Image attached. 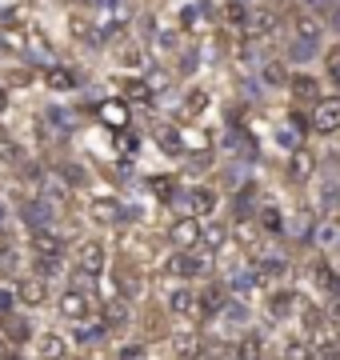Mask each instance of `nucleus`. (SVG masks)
Returning <instances> with one entry per match:
<instances>
[{
	"mask_svg": "<svg viewBox=\"0 0 340 360\" xmlns=\"http://www.w3.org/2000/svg\"><path fill=\"white\" fill-rule=\"evenodd\" d=\"M152 141H157L160 153L172 156V160H181L184 148H188V144H184V132L176 129V124H157V129H152Z\"/></svg>",
	"mask_w": 340,
	"mask_h": 360,
	"instance_id": "nucleus-19",
	"label": "nucleus"
},
{
	"mask_svg": "<svg viewBox=\"0 0 340 360\" xmlns=\"http://www.w3.org/2000/svg\"><path fill=\"white\" fill-rule=\"evenodd\" d=\"M261 84H268V89H288V65L285 60H264L261 65Z\"/></svg>",
	"mask_w": 340,
	"mask_h": 360,
	"instance_id": "nucleus-27",
	"label": "nucleus"
},
{
	"mask_svg": "<svg viewBox=\"0 0 340 360\" xmlns=\"http://www.w3.org/2000/svg\"><path fill=\"white\" fill-rule=\"evenodd\" d=\"M32 80H37V72H32V68H4V77H0V89H8V92H20V89H28V84H32Z\"/></svg>",
	"mask_w": 340,
	"mask_h": 360,
	"instance_id": "nucleus-32",
	"label": "nucleus"
},
{
	"mask_svg": "<svg viewBox=\"0 0 340 360\" xmlns=\"http://www.w3.org/2000/svg\"><path fill=\"white\" fill-rule=\"evenodd\" d=\"M40 84L48 92H56V96H68V92L80 89V77L68 65H44L40 68Z\"/></svg>",
	"mask_w": 340,
	"mask_h": 360,
	"instance_id": "nucleus-12",
	"label": "nucleus"
},
{
	"mask_svg": "<svg viewBox=\"0 0 340 360\" xmlns=\"http://www.w3.org/2000/svg\"><path fill=\"white\" fill-rule=\"evenodd\" d=\"M56 316L72 328V324H84L96 316V296L89 288H77V284H68L65 292L56 296Z\"/></svg>",
	"mask_w": 340,
	"mask_h": 360,
	"instance_id": "nucleus-2",
	"label": "nucleus"
},
{
	"mask_svg": "<svg viewBox=\"0 0 340 360\" xmlns=\"http://www.w3.org/2000/svg\"><path fill=\"white\" fill-rule=\"evenodd\" d=\"M252 220H256V229H261V232H273V236L285 232V217H280V208H276V205H264Z\"/></svg>",
	"mask_w": 340,
	"mask_h": 360,
	"instance_id": "nucleus-33",
	"label": "nucleus"
},
{
	"mask_svg": "<svg viewBox=\"0 0 340 360\" xmlns=\"http://www.w3.org/2000/svg\"><path fill=\"white\" fill-rule=\"evenodd\" d=\"M72 269L84 272L89 281H100L108 272V245L100 236H89V240H80L77 245V257H72Z\"/></svg>",
	"mask_w": 340,
	"mask_h": 360,
	"instance_id": "nucleus-3",
	"label": "nucleus"
},
{
	"mask_svg": "<svg viewBox=\"0 0 340 360\" xmlns=\"http://www.w3.org/2000/svg\"><path fill=\"white\" fill-rule=\"evenodd\" d=\"M224 304H228V288L224 284H209V288L197 292V316H204V321H216Z\"/></svg>",
	"mask_w": 340,
	"mask_h": 360,
	"instance_id": "nucleus-17",
	"label": "nucleus"
},
{
	"mask_svg": "<svg viewBox=\"0 0 340 360\" xmlns=\"http://www.w3.org/2000/svg\"><path fill=\"white\" fill-rule=\"evenodd\" d=\"M117 360H148V348L140 340H132V345H120L117 348Z\"/></svg>",
	"mask_w": 340,
	"mask_h": 360,
	"instance_id": "nucleus-43",
	"label": "nucleus"
},
{
	"mask_svg": "<svg viewBox=\"0 0 340 360\" xmlns=\"http://www.w3.org/2000/svg\"><path fill=\"white\" fill-rule=\"evenodd\" d=\"M65 336H68V345L80 348V352H96V348L108 340V328L92 316V321H84V324H72V333H65Z\"/></svg>",
	"mask_w": 340,
	"mask_h": 360,
	"instance_id": "nucleus-11",
	"label": "nucleus"
},
{
	"mask_svg": "<svg viewBox=\"0 0 340 360\" xmlns=\"http://www.w3.org/2000/svg\"><path fill=\"white\" fill-rule=\"evenodd\" d=\"M204 168H212V153H209V148H200L197 156H188V172H204Z\"/></svg>",
	"mask_w": 340,
	"mask_h": 360,
	"instance_id": "nucleus-44",
	"label": "nucleus"
},
{
	"mask_svg": "<svg viewBox=\"0 0 340 360\" xmlns=\"http://www.w3.org/2000/svg\"><path fill=\"white\" fill-rule=\"evenodd\" d=\"M8 112H13V92L0 89V116H8Z\"/></svg>",
	"mask_w": 340,
	"mask_h": 360,
	"instance_id": "nucleus-45",
	"label": "nucleus"
},
{
	"mask_svg": "<svg viewBox=\"0 0 340 360\" xmlns=\"http://www.w3.org/2000/svg\"><path fill=\"white\" fill-rule=\"evenodd\" d=\"M148 193L157 196V200H164V205H172L181 196V184H176V176H152L148 180Z\"/></svg>",
	"mask_w": 340,
	"mask_h": 360,
	"instance_id": "nucleus-34",
	"label": "nucleus"
},
{
	"mask_svg": "<svg viewBox=\"0 0 340 360\" xmlns=\"http://www.w3.org/2000/svg\"><path fill=\"white\" fill-rule=\"evenodd\" d=\"M276 28H280V20H276L273 8H249V20H244V32L249 37L264 40V37H273Z\"/></svg>",
	"mask_w": 340,
	"mask_h": 360,
	"instance_id": "nucleus-21",
	"label": "nucleus"
},
{
	"mask_svg": "<svg viewBox=\"0 0 340 360\" xmlns=\"http://www.w3.org/2000/svg\"><path fill=\"white\" fill-rule=\"evenodd\" d=\"M313 284H316V288H325V292H332L336 272H332V264H328V260H316V264H313Z\"/></svg>",
	"mask_w": 340,
	"mask_h": 360,
	"instance_id": "nucleus-37",
	"label": "nucleus"
},
{
	"mask_svg": "<svg viewBox=\"0 0 340 360\" xmlns=\"http://www.w3.org/2000/svg\"><path fill=\"white\" fill-rule=\"evenodd\" d=\"M212 264L216 260L209 257V252H169L164 257V264H160V272L164 276H172L176 284H192V281H204V276H212Z\"/></svg>",
	"mask_w": 340,
	"mask_h": 360,
	"instance_id": "nucleus-1",
	"label": "nucleus"
},
{
	"mask_svg": "<svg viewBox=\"0 0 340 360\" xmlns=\"http://www.w3.org/2000/svg\"><path fill=\"white\" fill-rule=\"evenodd\" d=\"M236 360H264V336L261 333H244L236 340Z\"/></svg>",
	"mask_w": 340,
	"mask_h": 360,
	"instance_id": "nucleus-29",
	"label": "nucleus"
},
{
	"mask_svg": "<svg viewBox=\"0 0 340 360\" xmlns=\"http://www.w3.org/2000/svg\"><path fill=\"white\" fill-rule=\"evenodd\" d=\"M172 205L181 208L184 217L204 220V217H212V212H216V205H221V193H216V188H209V184H192V188H188V193H181Z\"/></svg>",
	"mask_w": 340,
	"mask_h": 360,
	"instance_id": "nucleus-5",
	"label": "nucleus"
},
{
	"mask_svg": "<svg viewBox=\"0 0 340 360\" xmlns=\"http://www.w3.org/2000/svg\"><path fill=\"white\" fill-rule=\"evenodd\" d=\"M117 65L129 68V72H140V68L148 65V56H144L140 44H120V49H117Z\"/></svg>",
	"mask_w": 340,
	"mask_h": 360,
	"instance_id": "nucleus-31",
	"label": "nucleus"
},
{
	"mask_svg": "<svg viewBox=\"0 0 340 360\" xmlns=\"http://www.w3.org/2000/svg\"><path fill=\"white\" fill-rule=\"evenodd\" d=\"M200 236H204V220L176 217L172 220V229H169V245H172V252H197Z\"/></svg>",
	"mask_w": 340,
	"mask_h": 360,
	"instance_id": "nucleus-8",
	"label": "nucleus"
},
{
	"mask_svg": "<svg viewBox=\"0 0 340 360\" xmlns=\"http://www.w3.org/2000/svg\"><path fill=\"white\" fill-rule=\"evenodd\" d=\"M292 309H296V292H292V288H276V292L268 296V321H285Z\"/></svg>",
	"mask_w": 340,
	"mask_h": 360,
	"instance_id": "nucleus-26",
	"label": "nucleus"
},
{
	"mask_svg": "<svg viewBox=\"0 0 340 360\" xmlns=\"http://www.w3.org/2000/svg\"><path fill=\"white\" fill-rule=\"evenodd\" d=\"M28 272H32V276H40L44 284H53V281H60V272H65V260H60V257H32Z\"/></svg>",
	"mask_w": 340,
	"mask_h": 360,
	"instance_id": "nucleus-25",
	"label": "nucleus"
},
{
	"mask_svg": "<svg viewBox=\"0 0 340 360\" xmlns=\"http://www.w3.org/2000/svg\"><path fill=\"white\" fill-rule=\"evenodd\" d=\"M280 360H316L313 340H304V336H292V340H285V356H280Z\"/></svg>",
	"mask_w": 340,
	"mask_h": 360,
	"instance_id": "nucleus-35",
	"label": "nucleus"
},
{
	"mask_svg": "<svg viewBox=\"0 0 340 360\" xmlns=\"http://www.w3.org/2000/svg\"><path fill=\"white\" fill-rule=\"evenodd\" d=\"M301 316H304V328H308V333H320V328L328 324V312L325 309H304Z\"/></svg>",
	"mask_w": 340,
	"mask_h": 360,
	"instance_id": "nucleus-42",
	"label": "nucleus"
},
{
	"mask_svg": "<svg viewBox=\"0 0 340 360\" xmlns=\"http://www.w3.org/2000/svg\"><path fill=\"white\" fill-rule=\"evenodd\" d=\"M172 356L176 360H204V336L192 333V328H181V333H172Z\"/></svg>",
	"mask_w": 340,
	"mask_h": 360,
	"instance_id": "nucleus-16",
	"label": "nucleus"
},
{
	"mask_svg": "<svg viewBox=\"0 0 340 360\" xmlns=\"http://www.w3.org/2000/svg\"><path fill=\"white\" fill-rule=\"evenodd\" d=\"M244 20H249V4H240V0H228V4H224V25L244 28Z\"/></svg>",
	"mask_w": 340,
	"mask_h": 360,
	"instance_id": "nucleus-39",
	"label": "nucleus"
},
{
	"mask_svg": "<svg viewBox=\"0 0 340 360\" xmlns=\"http://www.w3.org/2000/svg\"><path fill=\"white\" fill-rule=\"evenodd\" d=\"M316 168H320V160H316V153L308 144H301V148L288 153V180H292V184H308V180L316 176Z\"/></svg>",
	"mask_w": 340,
	"mask_h": 360,
	"instance_id": "nucleus-13",
	"label": "nucleus"
},
{
	"mask_svg": "<svg viewBox=\"0 0 340 360\" xmlns=\"http://www.w3.org/2000/svg\"><path fill=\"white\" fill-rule=\"evenodd\" d=\"M16 284V304H20V312H40L44 304H48V296H53V284H44L40 276H32V272H20V276H13Z\"/></svg>",
	"mask_w": 340,
	"mask_h": 360,
	"instance_id": "nucleus-4",
	"label": "nucleus"
},
{
	"mask_svg": "<svg viewBox=\"0 0 340 360\" xmlns=\"http://www.w3.org/2000/svg\"><path fill=\"white\" fill-rule=\"evenodd\" d=\"M308 236H313L316 248H340V220L336 217H325L313 232H308Z\"/></svg>",
	"mask_w": 340,
	"mask_h": 360,
	"instance_id": "nucleus-24",
	"label": "nucleus"
},
{
	"mask_svg": "<svg viewBox=\"0 0 340 360\" xmlns=\"http://www.w3.org/2000/svg\"><path fill=\"white\" fill-rule=\"evenodd\" d=\"M8 352H13V348H8V345H4V340H0V360L8 356Z\"/></svg>",
	"mask_w": 340,
	"mask_h": 360,
	"instance_id": "nucleus-48",
	"label": "nucleus"
},
{
	"mask_svg": "<svg viewBox=\"0 0 340 360\" xmlns=\"http://www.w3.org/2000/svg\"><path fill=\"white\" fill-rule=\"evenodd\" d=\"M28 348H32V360H72V345L60 328H37Z\"/></svg>",
	"mask_w": 340,
	"mask_h": 360,
	"instance_id": "nucleus-6",
	"label": "nucleus"
},
{
	"mask_svg": "<svg viewBox=\"0 0 340 360\" xmlns=\"http://www.w3.org/2000/svg\"><path fill=\"white\" fill-rule=\"evenodd\" d=\"M261 284H264V276L256 272V264H252V269H236L233 276H228V284H224V288H228V296L244 300V296H252Z\"/></svg>",
	"mask_w": 340,
	"mask_h": 360,
	"instance_id": "nucleus-18",
	"label": "nucleus"
},
{
	"mask_svg": "<svg viewBox=\"0 0 340 360\" xmlns=\"http://www.w3.org/2000/svg\"><path fill=\"white\" fill-rule=\"evenodd\" d=\"M164 309L172 316H197V288L192 284H172L164 292Z\"/></svg>",
	"mask_w": 340,
	"mask_h": 360,
	"instance_id": "nucleus-15",
	"label": "nucleus"
},
{
	"mask_svg": "<svg viewBox=\"0 0 340 360\" xmlns=\"http://www.w3.org/2000/svg\"><path fill=\"white\" fill-rule=\"evenodd\" d=\"M4 224H8V205L0 200V232H4Z\"/></svg>",
	"mask_w": 340,
	"mask_h": 360,
	"instance_id": "nucleus-46",
	"label": "nucleus"
},
{
	"mask_svg": "<svg viewBox=\"0 0 340 360\" xmlns=\"http://www.w3.org/2000/svg\"><path fill=\"white\" fill-rule=\"evenodd\" d=\"M32 336H37V324H32V316H28V312H8V316H0V340H4V345L8 348H16V352H20V348H28L32 345Z\"/></svg>",
	"mask_w": 340,
	"mask_h": 360,
	"instance_id": "nucleus-7",
	"label": "nucleus"
},
{
	"mask_svg": "<svg viewBox=\"0 0 340 360\" xmlns=\"http://www.w3.org/2000/svg\"><path fill=\"white\" fill-rule=\"evenodd\" d=\"M308 129L320 132V136H332V132H340V96H320V101L313 104Z\"/></svg>",
	"mask_w": 340,
	"mask_h": 360,
	"instance_id": "nucleus-9",
	"label": "nucleus"
},
{
	"mask_svg": "<svg viewBox=\"0 0 340 360\" xmlns=\"http://www.w3.org/2000/svg\"><path fill=\"white\" fill-rule=\"evenodd\" d=\"M120 101L129 104H148L152 101V89H148V80H140V77H124L120 80Z\"/></svg>",
	"mask_w": 340,
	"mask_h": 360,
	"instance_id": "nucleus-23",
	"label": "nucleus"
},
{
	"mask_svg": "<svg viewBox=\"0 0 340 360\" xmlns=\"http://www.w3.org/2000/svg\"><path fill=\"white\" fill-rule=\"evenodd\" d=\"M240 4H244V0H240Z\"/></svg>",
	"mask_w": 340,
	"mask_h": 360,
	"instance_id": "nucleus-50",
	"label": "nucleus"
},
{
	"mask_svg": "<svg viewBox=\"0 0 340 360\" xmlns=\"http://www.w3.org/2000/svg\"><path fill=\"white\" fill-rule=\"evenodd\" d=\"M292 37H296V44L301 49H320V37H325V20L316 13H301V16H292Z\"/></svg>",
	"mask_w": 340,
	"mask_h": 360,
	"instance_id": "nucleus-14",
	"label": "nucleus"
},
{
	"mask_svg": "<svg viewBox=\"0 0 340 360\" xmlns=\"http://www.w3.org/2000/svg\"><path fill=\"white\" fill-rule=\"evenodd\" d=\"M316 348V360H340V336H325Z\"/></svg>",
	"mask_w": 340,
	"mask_h": 360,
	"instance_id": "nucleus-40",
	"label": "nucleus"
},
{
	"mask_svg": "<svg viewBox=\"0 0 340 360\" xmlns=\"http://www.w3.org/2000/svg\"><path fill=\"white\" fill-rule=\"evenodd\" d=\"M209 101H212V96H209V89H200V84H197V89H192L188 96H184V104H181V116H184V120H197V116H204V108H209Z\"/></svg>",
	"mask_w": 340,
	"mask_h": 360,
	"instance_id": "nucleus-28",
	"label": "nucleus"
},
{
	"mask_svg": "<svg viewBox=\"0 0 340 360\" xmlns=\"http://www.w3.org/2000/svg\"><path fill=\"white\" fill-rule=\"evenodd\" d=\"M72 4H80V8H100V0H72Z\"/></svg>",
	"mask_w": 340,
	"mask_h": 360,
	"instance_id": "nucleus-47",
	"label": "nucleus"
},
{
	"mask_svg": "<svg viewBox=\"0 0 340 360\" xmlns=\"http://www.w3.org/2000/svg\"><path fill=\"white\" fill-rule=\"evenodd\" d=\"M20 304H16V284H13V276H4L0 281V316H8V312H16Z\"/></svg>",
	"mask_w": 340,
	"mask_h": 360,
	"instance_id": "nucleus-38",
	"label": "nucleus"
},
{
	"mask_svg": "<svg viewBox=\"0 0 340 360\" xmlns=\"http://www.w3.org/2000/svg\"><path fill=\"white\" fill-rule=\"evenodd\" d=\"M0 165L4 168H20L25 165V148H20V141H13L8 132H0Z\"/></svg>",
	"mask_w": 340,
	"mask_h": 360,
	"instance_id": "nucleus-30",
	"label": "nucleus"
},
{
	"mask_svg": "<svg viewBox=\"0 0 340 360\" xmlns=\"http://www.w3.org/2000/svg\"><path fill=\"white\" fill-rule=\"evenodd\" d=\"M96 124H100V129H108V132H129L132 108L120 101V96H112V101H100V104H96Z\"/></svg>",
	"mask_w": 340,
	"mask_h": 360,
	"instance_id": "nucleus-10",
	"label": "nucleus"
},
{
	"mask_svg": "<svg viewBox=\"0 0 340 360\" xmlns=\"http://www.w3.org/2000/svg\"><path fill=\"white\" fill-rule=\"evenodd\" d=\"M181 28H184V32H200V28H204V0L184 4V8H181Z\"/></svg>",
	"mask_w": 340,
	"mask_h": 360,
	"instance_id": "nucleus-36",
	"label": "nucleus"
},
{
	"mask_svg": "<svg viewBox=\"0 0 340 360\" xmlns=\"http://www.w3.org/2000/svg\"><path fill=\"white\" fill-rule=\"evenodd\" d=\"M325 72H328V84L340 92V49H332V52L325 56Z\"/></svg>",
	"mask_w": 340,
	"mask_h": 360,
	"instance_id": "nucleus-41",
	"label": "nucleus"
},
{
	"mask_svg": "<svg viewBox=\"0 0 340 360\" xmlns=\"http://www.w3.org/2000/svg\"><path fill=\"white\" fill-rule=\"evenodd\" d=\"M288 92H292L301 104H316V101H320V84H316V77H308V72L288 77Z\"/></svg>",
	"mask_w": 340,
	"mask_h": 360,
	"instance_id": "nucleus-22",
	"label": "nucleus"
},
{
	"mask_svg": "<svg viewBox=\"0 0 340 360\" xmlns=\"http://www.w3.org/2000/svg\"><path fill=\"white\" fill-rule=\"evenodd\" d=\"M0 281H4V269H0Z\"/></svg>",
	"mask_w": 340,
	"mask_h": 360,
	"instance_id": "nucleus-49",
	"label": "nucleus"
},
{
	"mask_svg": "<svg viewBox=\"0 0 340 360\" xmlns=\"http://www.w3.org/2000/svg\"><path fill=\"white\" fill-rule=\"evenodd\" d=\"M304 132H308V120H301V112H292L285 124L276 129V141H280L285 153H292V148H301L304 144Z\"/></svg>",
	"mask_w": 340,
	"mask_h": 360,
	"instance_id": "nucleus-20",
	"label": "nucleus"
}]
</instances>
